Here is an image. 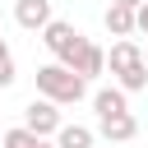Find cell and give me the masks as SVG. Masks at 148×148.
Listing matches in <instances>:
<instances>
[{
	"instance_id": "7",
	"label": "cell",
	"mask_w": 148,
	"mask_h": 148,
	"mask_svg": "<svg viewBox=\"0 0 148 148\" xmlns=\"http://www.w3.org/2000/svg\"><path fill=\"white\" fill-rule=\"evenodd\" d=\"M14 23L28 28V32H42L51 23V0H18L14 5Z\"/></svg>"
},
{
	"instance_id": "15",
	"label": "cell",
	"mask_w": 148,
	"mask_h": 148,
	"mask_svg": "<svg viewBox=\"0 0 148 148\" xmlns=\"http://www.w3.org/2000/svg\"><path fill=\"white\" fill-rule=\"evenodd\" d=\"M0 60H9V46H5V42H0Z\"/></svg>"
},
{
	"instance_id": "14",
	"label": "cell",
	"mask_w": 148,
	"mask_h": 148,
	"mask_svg": "<svg viewBox=\"0 0 148 148\" xmlns=\"http://www.w3.org/2000/svg\"><path fill=\"white\" fill-rule=\"evenodd\" d=\"M28 148H56V143H46V139H32V143H28Z\"/></svg>"
},
{
	"instance_id": "4",
	"label": "cell",
	"mask_w": 148,
	"mask_h": 148,
	"mask_svg": "<svg viewBox=\"0 0 148 148\" xmlns=\"http://www.w3.org/2000/svg\"><path fill=\"white\" fill-rule=\"evenodd\" d=\"M42 42H46V51H51L56 60H69V51L83 42V32H79L74 23H65V18H51V23L42 28Z\"/></svg>"
},
{
	"instance_id": "2",
	"label": "cell",
	"mask_w": 148,
	"mask_h": 148,
	"mask_svg": "<svg viewBox=\"0 0 148 148\" xmlns=\"http://www.w3.org/2000/svg\"><path fill=\"white\" fill-rule=\"evenodd\" d=\"M106 65H111V74L120 79L125 92H143V88H148V69H143V46H139V42H130V37L111 42Z\"/></svg>"
},
{
	"instance_id": "3",
	"label": "cell",
	"mask_w": 148,
	"mask_h": 148,
	"mask_svg": "<svg viewBox=\"0 0 148 148\" xmlns=\"http://www.w3.org/2000/svg\"><path fill=\"white\" fill-rule=\"evenodd\" d=\"M23 130H28V134H37V139L56 134V130H60V106H56V102H46V97H32V102H28V111H23Z\"/></svg>"
},
{
	"instance_id": "13",
	"label": "cell",
	"mask_w": 148,
	"mask_h": 148,
	"mask_svg": "<svg viewBox=\"0 0 148 148\" xmlns=\"http://www.w3.org/2000/svg\"><path fill=\"white\" fill-rule=\"evenodd\" d=\"M14 83V60H0V88Z\"/></svg>"
},
{
	"instance_id": "17",
	"label": "cell",
	"mask_w": 148,
	"mask_h": 148,
	"mask_svg": "<svg viewBox=\"0 0 148 148\" xmlns=\"http://www.w3.org/2000/svg\"><path fill=\"white\" fill-rule=\"evenodd\" d=\"M143 69H148V51H143Z\"/></svg>"
},
{
	"instance_id": "16",
	"label": "cell",
	"mask_w": 148,
	"mask_h": 148,
	"mask_svg": "<svg viewBox=\"0 0 148 148\" xmlns=\"http://www.w3.org/2000/svg\"><path fill=\"white\" fill-rule=\"evenodd\" d=\"M111 5H130V9H134V5H139V0H111Z\"/></svg>"
},
{
	"instance_id": "8",
	"label": "cell",
	"mask_w": 148,
	"mask_h": 148,
	"mask_svg": "<svg viewBox=\"0 0 148 148\" xmlns=\"http://www.w3.org/2000/svg\"><path fill=\"white\" fill-rule=\"evenodd\" d=\"M102 23H106L111 37H134V9H130V5H106Z\"/></svg>"
},
{
	"instance_id": "11",
	"label": "cell",
	"mask_w": 148,
	"mask_h": 148,
	"mask_svg": "<svg viewBox=\"0 0 148 148\" xmlns=\"http://www.w3.org/2000/svg\"><path fill=\"white\" fill-rule=\"evenodd\" d=\"M32 139H37V134H28V130L18 125V130H5V134H0V148H28Z\"/></svg>"
},
{
	"instance_id": "5",
	"label": "cell",
	"mask_w": 148,
	"mask_h": 148,
	"mask_svg": "<svg viewBox=\"0 0 148 148\" xmlns=\"http://www.w3.org/2000/svg\"><path fill=\"white\" fill-rule=\"evenodd\" d=\"M60 65H69L79 79H97V74L106 69V51H102L97 42H88V37H83V42L69 51V60H60Z\"/></svg>"
},
{
	"instance_id": "6",
	"label": "cell",
	"mask_w": 148,
	"mask_h": 148,
	"mask_svg": "<svg viewBox=\"0 0 148 148\" xmlns=\"http://www.w3.org/2000/svg\"><path fill=\"white\" fill-rule=\"evenodd\" d=\"M97 134H102V139H111V143H130V139L139 134V120H134L130 111H116V116H97Z\"/></svg>"
},
{
	"instance_id": "10",
	"label": "cell",
	"mask_w": 148,
	"mask_h": 148,
	"mask_svg": "<svg viewBox=\"0 0 148 148\" xmlns=\"http://www.w3.org/2000/svg\"><path fill=\"white\" fill-rule=\"evenodd\" d=\"M92 106H97V116L130 111V102H125V88H97V92H92Z\"/></svg>"
},
{
	"instance_id": "9",
	"label": "cell",
	"mask_w": 148,
	"mask_h": 148,
	"mask_svg": "<svg viewBox=\"0 0 148 148\" xmlns=\"http://www.w3.org/2000/svg\"><path fill=\"white\" fill-rule=\"evenodd\" d=\"M92 130L88 125H65L60 120V130H56V148H92Z\"/></svg>"
},
{
	"instance_id": "12",
	"label": "cell",
	"mask_w": 148,
	"mask_h": 148,
	"mask_svg": "<svg viewBox=\"0 0 148 148\" xmlns=\"http://www.w3.org/2000/svg\"><path fill=\"white\" fill-rule=\"evenodd\" d=\"M134 32H148V0L134 5Z\"/></svg>"
},
{
	"instance_id": "1",
	"label": "cell",
	"mask_w": 148,
	"mask_h": 148,
	"mask_svg": "<svg viewBox=\"0 0 148 148\" xmlns=\"http://www.w3.org/2000/svg\"><path fill=\"white\" fill-rule=\"evenodd\" d=\"M37 92H42L46 102H56V106H74V102L88 92V79H79L69 65L51 60V65L37 69Z\"/></svg>"
}]
</instances>
